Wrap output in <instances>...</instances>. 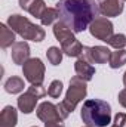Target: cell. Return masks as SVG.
Masks as SVG:
<instances>
[{
  "mask_svg": "<svg viewBox=\"0 0 126 127\" xmlns=\"http://www.w3.org/2000/svg\"><path fill=\"white\" fill-rule=\"evenodd\" d=\"M57 9L60 19L74 34L85 31L99 13L98 1L95 0H60Z\"/></svg>",
  "mask_w": 126,
  "mask_h": 127,
  "instance_id": "1",
  "label": "cell"
},
{
  "mask_svg": "<svg viewBox=\"0 0 126 127\" xmlns=\"http://www.w3.org/2000/svg\"><path fill=\"white\" fill-rule=\"evenodd\" d=\"M80 115L86 126L107 127L111 123V108L107 102L99 99L86 100L82 106Z\"/></svg>",
  "mask_w": 126,
  "mask_h": 127,
  "instance_id": "2",
  "label": "cell"
},
{
  "mask_svg": "<svg viewBox=\"0 0 126 127\" xmlns=\"http://www.w3.org/2000/svg\"><path fill=\"white\" fill-rule=\"evenodd\" d=\"M88 93V86H86V81L82 80L79 75H74L71 80H70V87L67 90V95L61 103L57 105L58 108V112L61 115V118H67L77 106V103L80 100H83L86 97Z\"/></svg>",
  "mask_w": 126,
  "mask_h": 127,
  "instance_id": "3",
  "label": "cell"
},
{
  "mask_svg": "<svg viewBox=\"0 0 126 127\" xmlns=\"http://www.w3.org/2000/svg\"><path fill=\"white\" fill-rule=\"evenodd\" d=\"M7 25L16 32L19 34L24 40H31V41H42L46 35L45 30L36 24H33L31 21L22 15H10L7 18Z\"/></svg>",
  "mask_w": 126,
  "mask_h": 127,
  "instance_id": "4",
  "label": "cell"
},
{
  "mask_svg": "<svg viewBox=\"0 0 126 127\" xmlns=\"http://www.w3.org/2000/svg\"><path fill=\"white\" fill-rule=\"evenodd\" d=\"M54 35L61 43V50L65 55L79 56V58L82 56V52H83L82 43L74 37V32L71 31L61 19L54 24Z\"/></svg>",
  "mask_w": 126,
  "mask_h": 127,
  "instance_id": "5",
  "label": "cell"
},
{
  "mask_svg": "<svg viewBox=\"0 0 126 127\" xmlns=\"http://www.w3.org/2000/svg\"><path fill=\"white\" fill-rule=\"evenodd\" d=\"M22 72L31 84H42L45 80V65L39 58H30L22 65Z\"/></svg>",
  "mask_w": 126,
  "mask_h": 127,
  "instance_id": "6",
  "label": "cell"
},
{
  "mask_svg": "<svg viewBox=\"0 0 126 127\" xmlns=\"http://www.w3.org/2000/svg\"><path fill=\"white\" fill-rule=\"evenodd\" d=\"M89 31L95 38L107 43L113 35V24H111V21L108 18L99 16L89 25Z\"/></svg>",
  "mask_w": 126,
  "mask_h": 127,
  "instance_id": "7",
  "label": "cell"
},
{
  "mask_svg": "<svg viewBox=\"0 0 126 127\" xmlns=\"http://www.w3.org/2000/svg\"><path fill=\"white\" fill-rule=\"evenodd\" d=\"M110 49L105 46H83V52H82V58H85L88 62L91 64H107L110 61Z\"/></svg>",
  "mask_w": 126,
  "mask_h": 127,
  "instance_id": "8",
  "label": "cell"
},
{
  "mask_svg": "<svg viewBox=\"0 0 126 127\" xmlns=\"http://www.w3.org/2000/svg\"><path fill=\"white\" fill-rule=\"evenodd\" d=\"M37 117L43 121V123H49V121H60L63 120L60 112H58V108L57 105L51 103V102H42L39 106H37Z\"/></svg>",
  "mask_w": 126,
  "mask_h": 127,
  "instance_id": "9",
  "label": "cell"
},
{
  "mask_svg": "<svg viewBox=\"0 0 126 127\" xmlns=\"http://www.w3.org/2000/svg\"><path fill=\"white\" fill-rule=\"evenodd\" d=\"M96 1L99 7V13H102L107 18L119 16L123 12V3L120 0H96Z\"/></svg>",
  "mask_w": 126,
  "mask_h": 127,
  "instance_id": "10",
  "label": "cell"
},
{
  "mask_svg": "<svg viewBox=\"0 0 126 127\" xmlns=\"http://www.w3.org/2000/svg\"><path fill=\"white\" fill-rule=\"evenodd\" d=\"M12 59L16 65H24L30 59V46L25 41H18L12 46Z\"/></svg>",
  "mask_w": 126,
  "mask_h": 127,
  "instance_id": "11",
  "label": "cell"
},
{
  "mask_svg": "<svg viewBox=\"0 0 126 127\" xmlns=\"http://www.w3.org/2000/svg\"><path fill=\"white\" fill-rule=\"evenodd\" d=\"M74 69H76V74L82 78V80H85V81H89V80H92V77L95 75V68L91 65V62H88L85 58H79L76 64H74Z\"/></svg>",
  "mask_w": 126,
  "mask_h": 127,
  "instance_id": "12",
  "label": "cell"
},
{
  "mask_svg": "<svg viewBox=\"0 0 126 127\" xmlns=\"http://www.w3.org/2000/svg\"><path fill=\"white\" fill-rule=\"evenodd\" d=\"M19 6L39 19L42 18V15L46 10V4L43 0H19Z\"/></svg>",
  "mask_w": 126,
  "mask_h": 127,
  "instance_id": "13",
  "label": "cell"
},
{
  "mask_svg": "<svg viewBox=\"0 0 126 127\" xmlns=\"http://www.w3.org/2000/svg\"><path fill=\"white\" fill-rule=\"evenodd\" d=\"M37 100H39V97L34 96L31 92L27 90L24 95H21L18 97V108H19V111H22L24 114H30V112L34 111Z\"/></svg>",
  "mask_w": 126,
  "mask_h": 127,
  "instance_id": "14",
  "label": "cell"
},
{
  "mask_svg": "<svg viewBox=\"0 0 126 127\" xmlns=\"http://www.w3.org/2000/svg\"><path fill=\"white\" fill-rule=\"evenodd\" d=\"M18 123V114L13 106H4L0 114V127H15Z\"/></svg>",
  "mask_w": 126,
  "mask_h": 127,
  "instance_id": "15",
  "label": "cell"
},
{
  "mask_svg": "<svg viewBox=\"0 0 126 127\" xmlns=\"http://www.w3.org/2000/svg\"><path fill=\"white\" fill-rule=\"evenodd\" d=\"M15 44V31L6 24H0V46L3 49Z\"/></svg>",
  "mask_w": 126,
  "mask_h": 127,
  "instance_id": "16",
  "label": "cell"
},
{
  "mask_svg": "<svg viewBox=\"0 0 126 127\" xmlns=\"http://www.w3.org/2000/svg\"><path fill=\"white\" fill-rule=\"evenodd\" d=\"M24 80L22 78H19V77H16V75H13V77H10V78H7V81L4 83V89H6V92L7 93H19V92H22L24 90Z\"/></svg>",
  "mask_w": 126,
  "mask_h": 127,
  "instance_id": "17",
  "label": "cell"
},
{
  "mask_svg": "<svg viewBox=\"0 0 126 127\" xmlns=\"http://www.w3.org/2000/svg\"><path fill=\"white\" fill-rule=\"evenodd\" d=\"M126 64V50L125 49H119L116 52H111L110 55V61H108V65L116 69V68H120Z\"/></svg>",
  "mask_w": 126,
  "mask_h": 127,
  "instance_id": "18",
  "label": "cell"
},
{
  "mask_svg": "<svg viewBox=\"0 0 126 127\" xmlns=\"http://www.w3.org/2000/svg\"><path fill=\"white\" fill-rule=\"evenodd\" d=\"M58 18H60V12H58L57 7H46L45 13H43L42 18H40V22H42L43 25H51V24H54Z\"/></svg>",
  "mask_w": 126,
  "mask_h": 127,
  "instance_id": "19",
  "label": "cell"
},
{
  "mask_svg": "<svg viewBox=\"0 0 126 127\" xmlns=\"http://www.w3.org/2000/svg\"><path fill=\"white\" fill-rule=\"evenodd\" d=\"M46 56H48V61L52 64V65H60L61 61H63V50H60L58 47L52 46V47L48 49Z\"/></svg>",
  "mask_w": 126,
  "mask_h": 127,
  "instance_id": "20",
  "label": "cell"
},
{
  "mask_svg": "<svg viewBox=\"0 0 126 127\" xmlns=\"http://www.w3.org/2000/svg\"><path fill=\"white\" fill-rule=\"evenodd\" d=\"M107 44H110L111 47H114L116 50L123 49L126 46V35L125 34H113L111 38L107 41Z\"/></svg>",
  "mask_w": 126,
  "mask_h": 127,
  "instance_id": "21",
  "label": "cell"
},
{
  "mask_svg": "<svg viewBox=\"0 0 126 127\" xmlns=\"http://www.w3.org/2000/svg\"><path fill=\"white\" fill-rule=\"evenodd\" d=\"M61 93H63V83L60 80H54L51 83L49 89H48V95L51 97H54V99H57V97L61 96Z\"/></svg>",
  "mask_w": 126,
  "mask_h": 127,
  "instance_id": "22",
  "label": "cell"
},
{
  "mask_svg": "<svg viewBox=\"0 0 126 127\" xmlns=\"http://www.w3.org/2000/svg\"><path fill=\"white\" fill-rule=\"evenodd\" d=\"M28 92H31L34 96H37L39 99L40 97H43V96L48 95V90L42 86V84H31L30 87H28Z\"/></svg>",
  "mask_w": 126,
  "mask_h": 127,
  "instance_id": "23",
  "label": "cell"
},
{
  "mask_svg": "<svg viewBox=\"0 0 126 127\" xmlns=\"http://www.w3.org/2000/svg\"><path fill=\"white\" fill-rule=\"evenodd\" d=\"M126 124V114L125 112H117L114 117V121L110 127H125Z\"/></svg>",
  "mask_w": 126,
  "mask_h": 127,
  "instance_id": "24",
  "label": "cell"
},
{
  "mask_svg": "<svg viewBox=\"0 0 126 127\" xmlns=\"http://www.w3.org/2000/svg\"><path fill=\"white\" fill-rule=\"evenodd\" d=\"M119 103H120L123 108H126V89H123V90L119 92Z\"/></svg>",
  "mask_w": 126,
  "mask_h": 127,
  "instance_id": "25",
  "label": "cell"
},
{
  "mask_svg": "<svg viewBox=\"0 0 126 127\" xmlns=\"http://www.w3.org/2000/svg\"><path fill=\"white\" fill-rule=\"evenodd\" d=\"M45 127H65L63 123V120L60 121H49V123H45Z\"/></svg>",
  "mask_w": 126,
  "mask_h": 127,
  "instance_id": "26",
  "label": "cell"
},
{
  "mask_svg": "<svg viewBox=\"0 0 126 127\" xmlns=\"http://www.w3.org/2000/svg\"><path fill=\"white\" fill-rule=\"evenodd\" d=\"M123 84H125V89H126V71H125V74H123Z\"/></svg>",
  "mask_w": 126,
  "mask_h": 127,
  "instance_id": "27",
  "label": "cell"
},
{
  "mask_svg": "<svg viewBox=\"0 0 126 127\" xmlns=\"http://www.w3.org/2000/svg\"><path fill=\"white\" fill-rule=\"evenodd\" d=\"M85 127H92V126H85Z\"/></svg>",
  "mask_w": 126,
  "mask_h": 127,
  "instance_id": "28",
  "label": "cell"
},
{
  "mask_svg": "<svg viewBox=\"0 0 126 127\" xmlns=\"http://www.w3.org/2000/svg\"><path fill=\"white\" fill-rule=\"evenodd\" d=\"M33 127H37V126H33Z\"/></svg>",
  "mask_w": 126,
  "mask_h": 127,
  "instance_id": "29",
  "label": "cell"
},
{
  "mask_svg": "<svg viewBox=\"0 0 126 127\" xmlns=\"http://www.w3.org/2000/svg\"><path fill=\"white\" fill-rule=\"evenodd\" d=\"M125 1H126V0H125Z\"/></svg>",
  "mask_w": 126,
  "mask_h": 127,
  "instance_id": "30",
  "label": "cell"
},
{
  "mask_svg": "<svg viewBox=\"0 0 126 127\" xmlns=\"http://www.w3.org/2000/svg\"><path fill=\"white\" fill-rule=\"evenodd\" d=\"M125 127H126V126H125Z\"/></svg>",
  "mask_w": 126,
  "mask_h": 127,
  "instance_id": "31",
  "label": "cell"
}]
</instances>
